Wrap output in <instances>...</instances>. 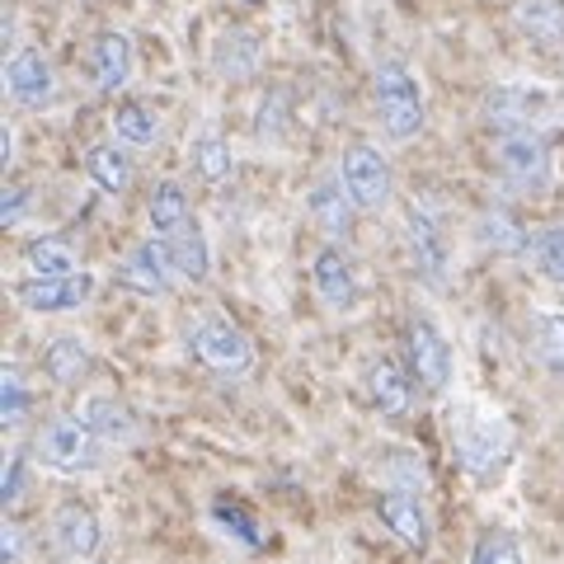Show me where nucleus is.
I'll list each match as a JSON object with an SVG mask.
<instances>
[{
  "instance_id": "1",
  "label": "nucleus",
  "mask_w": 564,
  "mask_h": 564,
  "mask_svg": "<svg viewBox=\"0 0 564 564\" xmlns=\"http://www.w3.org/2000/svg\"><path fill=\"white\" fill-rule=\"evenodd\" d=\"M372 95H377V113L381 128L395 141H414L429 122V104H423V85L400 57H381L372 70Z\"/></svg>"
},
{
  "instance_id": "2",
  "label": "nucleus",
  "mask_w": 564,
  "mask_h": 564,
  "mask_svg": "<svg viewBox=\"0 0 564 564\" xmlns=\"http://www.w3.org/2000/svg\"><path fill=\"white\" fill-rule=\"evenodd\" d=\"M452 447H456V466H462L470 480L489 485L494 475L508 466L513 456V429H508L503 414H466L462 423L452 429Z\"/></svg>"
},
{
  "instance_id": "3",
  "label": "nucleus",
  "mask_w": 564,
  "mask_h": 564,
  "mask_svg": "<svg viewBox=\"0 0 564 564\" xmlns=\"http://www.w3.org/2000/svg\"><path fill=\"white\" fill-rule=\"evenodd\" d=\"M39 462L47 470H62V475H80V470H95L99 466V433L85 423L80 414H57L39 429Z\"/></svg>"
},
{
  "instance_id": "4",
  "label": "nucleus",
  "mask_w": 564,
  "mask_h": 564,
  "mask_svg": "<svg viewBox=\"0 0 564 564\" xmlns=\"http://www.w3.org/2000/svg\"><path fill=\"white\" fill-rule=\"evenodd\" d=\"M188 352L217 377H245L254 362V348L245 339V329L231 325L226 315H198L188 325Z\"/></svg>"
},
{
  "instance_id": "5",
  "label": "nucleus",
  "mask_w": 564,
  "mask_h": 564,
  "mask_svg": "<svg viewBox=\"0 0 564 564\" xmlns=\"http://www.w3.org/2000/svg\"><path fill=\"white\" fill-rule=\"evenodd\" d=\"M480 113L499 137L541 132V122L555 113V99L545 90H532V85H494L480 104Z\"/></svg>"
},
{
  "instance_id": "6",
  "label": "nucleus",
  "mask_w": 564,
  "mask_h": 564,
  "mask_svg": "<svg viewBox=\"0 0 564 564\" xmlns=\"http://www.w3.org/2000/svg\"><path fill=\"white\" fill-rule=\"evenodd\" d=\"M499 170L518 193H532V198L555 184V161H551V147H545L541 132L499 137Z\"/></svg>"
},
{
  "instance_id": "7",
  "label": "nucleus",
  "mask_w": 564,
  "mask_h": 564,
  "mask_svg": "<svg viewBox=\"0 0 564 564\" xmlns=\"http://www.w3.org/2000/svg\"><path fill=\"white\" fill-rule=\"evenodd\" d=\"M339 180H344V188H348V198L358 203V212H381V207H391L395 174H391V165H386V155H381L377 147H367V141H358V147L344 151Z\"/></svg>"
},
{
  "instance_id": "8",
  "label": "nucleus",
  "mask_w": 564,
  "mask_h": 564,
  "mask_svg": "<svg viewBox=\"0 0 564 564\" xmlns=\"http://www.w3.org/2000/svg\"><path fill=\"white\" fill-rule=\"evenodd\" d=\"M404 358H410V377H419V386H429V391H447V381H452V344H447V334L429 321V315H410V325H404Z\"/></svg>"
},
{
  "instance_id": "9",
  "label": "nucleus",
  "mask_w": 564,
  "mask_h": 564,
  "mask_svg": "<svg viewBox=\"0 0 564 564\" xmlns=\"http://www.w3.org/2000/svg\"><path fill=\"white\" fill-rule=\"evenodd\" d=\"M404 240H410V259H414V273L433 288H447V269H452V250H447V236L437 217L429 207H410L404 212Z\"/></svg>"
},
{
  "instance_id": "10",
  "label": "nucleus",
  "mask_w": 564,
  "mask_h": 564,
  "mask_svg": "<svg viewBox=\"0 0 564 564\" xmlns=\"http://www.w3.org/2000/svg\"><path fill=\"white\" fill-rule=\"evenodd\" d=\"M174 278H180V269H174V254L165 240H137L128 254H122L118 263V282L137 296H165L174 288Z\"/></svg>"
},
{
  "instance_id": "11",
  "label": "nucleus",
  "mask_w": 564,
  "mask_h": 564,
  "mask_svg": "<svg viewBox=\"0 0 564 564\" xmlns=\"http://www.w3.org/2000/svg\"><path fill=\"white\" fill-rule=\"evenodd\" d=\"M6 90L20 109H47L57 99V76H52V62L39 47H14V57L6 62Z\"/></svg>"
},
{
  "instance_id": "12",
  "label": "nucleus",
  "mask_w": 564,
  "mask_h": 564,
  "mask_svg": "<svg viewBox=\"0 0 564 564\" xmlns=\"http://www.w3.org/2000/svg\"><path fill=\"white\" fill-rule=\"evenodd\" d=\"M20 306L33 315H66V311H80L85 302L95 296V278L90 273H76V278H24L20 288Z\"/></svg>"
},
{
  "instance_id": "13",
  "label": "nucleus",
  "mask_w": 564,
  "mask_h": 564,
  "mask_svg": "<svg viewBox=\"0 0 564 564\" xmlns=\"http://www.w3.org/2000/svg\"><path fill=\"white\" fill-rule=\"evenodd\" d=\"M377 518L381 527L391 532L404 551H429V541H433V527H429V513H423V503H419V494H400V489H386L381 499H377Z\"/></svg>"
},
{
  "instance_id": "14",
  "label": "nucleus",
  "mask_w": 564,
  "mask_h": 564,
  "mask_svg": "<svg viewBox=\"0 0 564 564\" xmlns=\"http://www.w3.org/2000/svg\"><path fill=\"white\" fill-rule=\"evenodd\" d=\"M311 282H315V296H321L329 311L358 306V273H352V259L339 245H325V250L311 259Z\"/></svg>"
},
{
  "instance_id": "15",
  "label": "nucleus",
  "mask_w": 564,
  "mask_h": 564,
  "mask_svg": "<svg viewBox=\"0 0 564 564\" xmlns=\"http://www.w3.org/2000/svg\"><path fill=\"white\" fill-rule=\"evenodd\" d=\"M52 545L66 555V560H90L99 551V518L90 503L80 499H66L57 513H52Z\"/></svg>"
},
{
  "instance_id": "16",
  "label": "nucleus",
  "mask_w": 564,
  "mask_h": 564,
  "mask_svg": "<svg viewBox=\"0 0 564 564\" xmlns=\"http://www.w3.org/2000/svg\"><path fill=\"white\" fill-rule=\"evenodd\" d=\"M367 395H372L381 419H404L414 410V381L391 358H377L372 367H367Z\"/></svg>"
},
{
  "instance_id": "17",
  "label": "nucleus",
  "mask_w": 564,
  "mask_h": 564,
  "mask_svg": "<svg viewBox=\"0 0 564 564\" xmlns=\"http://www.w3.org/2000/svg\"><path fill=\"white\" fill-rule=\"evenodd\" d=\"M90 80H95V90L104 95H118L122 85L132 80V43H128V33H99V39L90 43Z\"/></svg>"
},
{
  "instance_id": "18",
  "label": "nucleus",
  "mask_w": 564,
  "mask_h": 564,
  "mask_svg": "<svg viewBox=\"0 0 564 564\" xmlns=\"http://www.w3.org/2000/svg\"><path fill=\"white\" fill-rule=\"evenodd\" d=\"M306 212H311L315 226H321L329 240H339V236L352 231V212H358V203L348 198L344 180H321V184L306 193Z\"/></svg>"
},
{
  "instance_id": "19",
  "label": "nucleus",
  "mask_w": 564,
  "mask_h": 564,
  "mask_svg": "<svg viewBox=\"0 0 564 564\" xmlns=\"http://www.w3.org/2000/svg\"><path fill=\"white\" fill-rule=\"evenodd\" d=\"M24 269L29 278H76L80 269V254H76V245H70L66 236H33L24 245Z\"/></svg>"
},
{
  "instance_id": "20",
  "label": "nucleus",
  "mask_w": 564,
  "mask_h": 564,
  "mask_svg": "<svg viewBox=\"0 0 564 564\" xmlns=\"http://www.w3.org/2000/svg\"><path fill=\"white\" fill-rule=\"evenodd\" d=\"M513 24L522 39H532L541 47H560L564 43V0H518Z\"/></svg>"
},
{
  "instance_id": "21",
  "label": "nucleus",
  "mask_w": 564,
  "mask_h": 564,
  "mask_svg": "<svg viewBox=\"0 0 564 564\" xmlns=\"http://www.w3.org/2000/svg\"><path fill=\"white\" fill-rule=\"evenodd\" d=\"M475 240H480L485 250H494V254H527L532 250V236L522 231V221L508 207L480 212V221H475Z\"/></svg>"
},
{
  "instance_id": "22",
  "label": "nucleus",
  "mask_w": 564,
  "mask_h": 564,
  "mask_svg": "<svg viewBox=\"0 0 564 564\" xmlns=\"http://www.w3.org/2000/svg\"><path fill=\"white\" fill-rule=\"evenodd\" d=\"M259 62H263V47H259V39L250 29H226L217 39V47H212V66H217L221 76H231V80L254 76Z\"/></svg>"
},
{
  "instance_id": "23",
  "label": "nucleus",
  "mask_w": 564,
  "mask_h": 564,
  "mask_svg": "<svg viewBox=\"0 0 564 564\" xmlns=\"http://www.w3.org/2000/svg\"><path fill=\"white\" fill-rule=\"evenodd\" d=\"M85 170H90V180L113 193V198H122V193L132 188L137 170H132V155L118 147V141H99V147H90V155H85Z\"/></svg>"
},
{
  "instance_id": "24",
  "label": "nucleus",
  "mask_w": 564,
  "mask_h": 564,
  "mask_svg": "<svg viewBox=\"0 0 564 564\" xmlns=\"http://www.w3.org/2000/svg\"><path fill=\"white\" fill-rule=\"evenodd\" d=\"M80 419L99 433V443H132L137 437V414L113 395H95L80 404Z\"/></svg>"
},
{
  "instance_id": "25",
  "label": "nucleus",
  "mask_w": 564,
  "mask_h": 564,
  "mask_svg": "<svg viewBox=\"0 0 564 564\" xmlns=\"http://www.w3.org/2000/svg\"><path fill=\"white\" fill-rule=\"evenodd\" d=\"M43 372L57 386H80L85 377H90V348H85V339H76V334L52 339L43 348Z\"/></svg>"
},
{
  "instance_id": "26",
  "label": "nucleus",
  "mask_w": 564,
  "mask_h": 564,
  "mask_svg": "<svg viewBox=\"0 0 564 564\" xmlns=\"http://www.w3.org/2000/svg\"><path fill=\"white\" fill-rule=\"evenodd\" d=\"M147 217H151V231H155V240H174V236H180L184 226L193 221V217H188V198H184V188L174 184V180H161V184L151 188Z\"/></svg>"
},
{
  "instance_id": "27",
  "label": "nucleus",
  "mask_w": 564,
  "mask_h": 564,
  "mask_svg": "<svg viewBox=\"0 0 564 564\" xmlns=\"http://www.w3.org/2000/svg\"><path fill=\"white\" fill-rule=\"evenodd\" d=\"M109 128H113V137H118V147H155L161 141V118H155L147 104H137V99H122L118 109H113V118H109Z\"/></svg>"
},
{
  "instance_id": "28",
  "label": "nucleus",
  "mask_w": 564,
  "mask_h": 564,
  "mask_svg": "<svg viewBox=\"0 0 564 564\" xmlns=\"http://www.w3.org/2000/svg\"><path fill=\"white\" fill-rule=\"evenodd\" d=\"M170 245V254H174V269H180V278L188 282H203L207 269H212V250H207V236H203V226L198 221H188L180 236L165 240Z\"/></svg>"
},
{
  "instance_id": "29",
  "label": "nucleus",
  "mask_w": 564,
  "mask_h": 564,
  "mask_svg": "<svg viewBox=\"0 0 564 564\" xmlns=\"http://www.w3.org/2000/svg\"><path fill=\"white\" fill-rule=\"evenodd\" d=\"M193 170H198V180L207 184H226L236 170V155H231V141H221L217 132H203L198 141H193Z\"/></svg>"
},
{
  "instance_id": "30",
  "label": "nucleus",
  "mask_w": 564,
  "mask_h": 564,
  "mask_svg": "<svg viewBox=\"0 0 564 564\" xmlns=\"http://www.w3.org/2000/svg\"><path fill=\"white\" fill-rule=\"evenodd\" d=\"M532 352L564 377V311H541L532 315Z\"/></svg>"
},
{
  "instance_id": "31",
  "label": "nucleus",
  "mask_w": 564,
  "mask_h": 564,
  "mask_svg": "<svg viewBox=\"0 0 564 564\" xmlns=\"http://www.w3.org/2000/svg\"><path fill=\"white\" fill-rule=\"evenodd\" d=\"M470 564H522V545L503 527H485L470 545Z\"/></svg>"
},
{
  "instance_id": "32",
  "label": "nucleus",
  "mask_w": 564,
  "mask_h": 564,
  "mask_svg": "<svg viewBox=\"0 0 564 564\" xmlns=\"http://www.w3.org/2000/svg\"><path fill=\"white\" fill-rule=\"evenodd\" d=\"M212 513H217V527H221V532H226V536H236V541L245 545V551H259V545H263L259 522H254L250 513H245L240 503H231V499H217V503H212Z\"/></svg>"
},
{
  "instance_id": "33",
  "label": "nucleus",
  "mask_w": 564,
  "mask_h": 564,
  "mask_svg": "<svg viewBox=\"0 0 564 564\" xmlns=\"http://www.w3.org/2000/svg\"><path fill=\"white\" fill-rule=\"evenodd\" d=\"M532 259H536V269H541L545 278L564 288V226H545V231H536Z\"/></svg>"
},
{
  "instance_id": "34",
  "label": "nucleus",
  "mask_w": 564,
  "mask_h": 564,
  "mask_svg": "<svg viewBox=\"0 0 564 564\" xmlns=\"http://www.w3.org/2000/svg\"><path fill=\"white\" fill-rule=\"evenodd\" d=\"M29 404H33V395H29L24 377L14 372V367H6V377H0V419H6V429H20L29 419Z\"/></svg>"
},
{
  "instance_id": "35",
  "label": "nucleus",
  "mask_w": 564,
  "mask_h": 564,
  "mask_svg": "<svg viewBox=\"0 0 564 564\" xmlns=\"http://www.w3.org/2000/svg\"><path fill=\"white\" fill-rule=\"evenodd\" d=\"M386 470H391V489H400V494H419L429 485V470H423V462L410 452H391L386 456Z\"/></svg>"
},
{
  "instance_id": "36",
  "label": "nucleus",
  "mask_w": 564,
  "mask_h": 564,
  "mask_svg": "<svg viewBox=\"0 0 564 564\" xmlns=\"http://www.w3.org/2000/svg\"><path fill=\"white\" fill-rule=\"evenodd\" d=\"M24 212H29V188L10 184V188H6V198H0V221H6V226H20V221H24Z\"/></svg>"
},
{
  "instance_id": "37",
  "label": "nucleus",
  "mask_w": 564,
  "mask_h": 564,
  "mask_svg": "<svg viewBox=\"0 0 564 564\" xmlns=\"http://www.w3.org/2000/svg\"><path fill=\"white\" fill-rule=\"evenodd\" d=\"M24 456H10V466H6V508L20 503V494H24Z\"/></svg>"
},
{
  "instance_id": "38",
  "label": "nucleus",
  "mask_w": 564,
  "mask_h": 564,
  "mask_svg": "<svg viewBox=\"0 0 564 564\" xmlns=\"http://www.w3.org/2000/svg\"><path fill=\"white\" fill-rule=\"evenodd\" d=\"M0 551H6V564H20V560H24V532H20V522H6Z\"/></svg>"
},
{
  "instance_id": "39",
  "label": "nucleus",
  "mask_w": 564,
  "mask_h": 564,
  "mask_svg": "<svg viewBox=\"0 0 564 564\" xmlns=\"http://www.w3.org/2000/svg\"><path fill=\"white\" fill-rule=\"evenodd\" d=\"M0 161H14V128H6V132H0Z\"/></svg>"
},
{
  "instance_id": "40",
  "label": "nucleus",
  "mask_w": 564,
  "mask_h": 564,
  "mask_svg": "<svg viewBox=\"0 0 564 564\" xmlns=\"http://www.w3.org/2000/svg\"><path fill=\"white\" fill-rule=\"evenodd\" d=\"M240 6H259V0H240Z\"/></svg>"
}]
</instances>
